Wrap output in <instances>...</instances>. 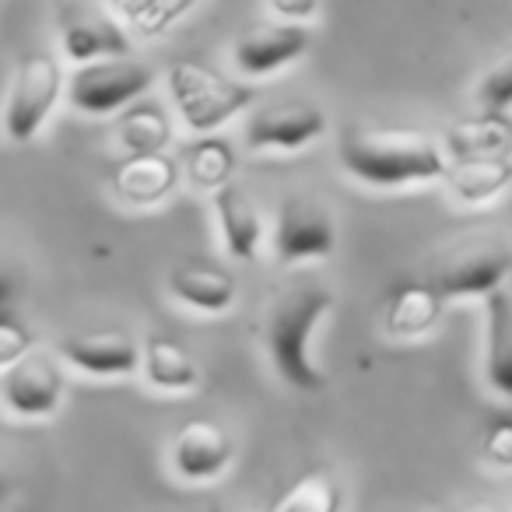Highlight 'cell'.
I'll use <instances>...</instances> for the list:
<instances>
[{"label": "cell", "instance_id": "e0dca14e", "mask_svg": "<svg viewBox=\"0 0 512 512\" xmlns=\"http://www.w3.org/2000/svg\"><path fill=\"white\" fill-rule=\"evenodd\" d=\"M446 299L428 281H404L390 292L383 306V334L390 341H421L439 327Z\"/></svg>", "mask_w": 512, "mask_h": 512}, {"label": "cell", "instance_id": "7c38bea8", "mask_svg": "<svg viewBox=\"0 0 512 512\" xmlns=\"http://www.w3.org/2000/svg\"><path fill=\"white\" fill-rule=\"evenodd\" d=\"M57 358L67 369L95 379H127L141 372V341L127 330H88L57 344Z\"/></svg>", "mask_w": 512, "mask_h": 512}, {"label": "cell", "instance_id": "2e32d148", "mask_svg": "<svg viewBox=\"0 0 512 512\" xmlns=\"http://www.w3.org/2000/svg\"><path fill=\"white\" fill-rule=\"evenodd\" d=\"M165 288L179 306L200 316H225L239 302V281L225 267L197 264V260L172 267Z\"/></svg>", "mask_w": 512, "mask_h": 512}, {"label": "cell", "instance_id": "7a4b0ae2", "mask_svg": "<svg viewBox=\"0 0 512 512\" xmlns=\"http://www.w3.org/2000/svg\"><path fill=\"white\" fill-rule=\"evenodd\" d=\"M330 306H334L330 288L316 281H299V285L281 288L260 320V344L267 351V362L281 383L299 393H316L327 386L323 369L313 362V334L330 313Z\"/></svg>", "mask_w": 512, "mask_h": 512}, {"label": "cell", "instance_id": "8992f818", "mask_svg": "<svg viewBox=\"0 0 512 512\" xmlns=\"http://www.w3.org/2000/svg\"><path fill=\"white\" fill-rule=\"evenodd\" d=\"M151 85H155V71L141 60H130L127 53V57L78 64L67 74L64 95L74 113L102 120V116H116L127 106H134L137 99H144Z\"/></svg>", "mask_w": 512, "mask_h": 512}, {"label": "cell", "instance_id": "83f0119b", "mask_svg": "<svg viewBox=\"0 0 512 512\" xmlns=\"http://www.w3.org/2000/svg\"><path fill=\"white\" fill-rule=\"evenodd\" d=\"M190 4H197V0H148V8H144V15L137 18V25L148 29V36H158V29H165L172 18L183 15Z\"/></svg>", "mask_w": 512, "mask_h": 512}, {"label": "cell", "instance_id": "9c48e42d", "mask_svg": "<svg viewBox=\"0 0 512 512\" xmlns=\"http://www.w3.org/2000/svg\"><path fill=\"white\" fill-rule=\"evenodd\" d=\"M60 358L46 351H29L22 362L0 372V404L22 421H46L60 411L67 379Z\"/></svg>", "mask_w": 512, "mask_h": 512}, {"label": "cell", "instance_id": "5b68a950", "mask_svg": "<svg viewBox=\"0 0 512 512\" xmlns=\"http://www.w3.org/2000/svg\"><path fill=\"white\" fill-rule=\"evenodd\" d=\"M67 74L57 53L36 50L18 64L15 78H11L8 99H4V137L11 144H29L32 137H39V130L46 127V120L53 116V109L64 99Z\"/></svg>", "mask_w": 512, "mask_h": 512}, {"label": "cell", "instance_id": "44dd1931", "mask_svg": "<svg viewBox=\"0 0 512 512\" xmlns=\"http://www.w3.org/2000/svg\"><path fill=\"white\" fill-rule=\"evenodd\" d=\"M141 376L158 393H190L204 383L197 358L169 337H144L141 341Z\"/></svg>", "mask_w": 512, "mask_h": 512}, {"label": "cell", "instance_id": "6da1fadb", "mask_svg": "<svg viewBox=\"0 0 512 512\" xmlns=\"http://www.w3.org/2000/svg\"><path fill=\"white\" fill-rule=\"evenodd\" d=\"M337 162L369 190H411L439 183L446 172L439 137L414 127L351 123L337 134Z\"/></svg>", "mask_w": 512, "mask_h": 512}, {"label": "cell", "instance_id": "277c9868", "mask_svg": "<svg viewBox=\"0 0 512 512\" xmlns=\"http://www.w3.org/2000/svg\"><path fill=\"white\" fill-rule=\"evenodd\" d=\"M165 88L179 120L190 134H214L256 102V92L242 81L225 78L200 60H176L165 71Z\"/></svg>", "mask_w": 512, "mask_h": 512}, {"label": "cell", "instance_id": "484cf974", "mask_svg": "<svg viewBox=\"0 0 512 512\" xmlns=\"http://www.w3.org/2000/svg\"><path fill=\"white\" fill-rule=\"evenodd\" d=\"M29 351H36V337H32L29 323L18 313H0V372L22 362Z\"/></svg>", "mask_w": 512, "mask_h": 512}, {"label": "cell", "instance_id": "8fae6325", "mask_svg": "<svg viewBox=\"0 0 512 512\" xmlns=\"http://www.w3.org/2000/svg\"><path fill=\"white\" fill-rule=\"evenodd\" d=\"M57 29H60V53L74 67L106 57H127L130 53V39L123 32V25L116 18H109L106 11L88 8V4H74V0L60 4Z\"/></svg>", "mask_w": 512, "mask_h": 512}, {"label": "cell", "instance_id": "f546056e", "mask_svg": "<svg viewBox=\"0 0 512 512\" xmlns=\"http://www.w3.org/2000/svg\"><path fill=\"white\" fill-rule=\"evenodd\" d=\"M18 299H22V285L15 274L0 271V313H15Z\"/></svg>", "mask_w": 512, "mask_h": 512}, {"label": "cell", "instance_id": "ac0fdd59", "mask_svg": "<svg viewBox=\"0 0 512 512\" xmlns=\"http://www.w3.org/2000/svg\"><path fill=\"white\" fill-rule=\"evenodd\" d=\"M481 376L495 397L512 404V292L498 288L484 299V351Z\"/></svg>", "mask_w": 512, "mask_h": 512}, {"label": "cell", "instance_id": "4316f807", "mask_svg": "<svg viewBox=\"0 0 512 512\" xmlns=\"http://www.w3.org/2000/svg\"><path fill=\"white\" fill-rule=\"evenodd\" d=\"M481 460L495 470H512V414H502L484 428Z\"/></svg>", "mask_w": 512, "mask_h": 512}, {"label": "cell", "instance_id": "7402d4cb", "mask_svg": "<svg viewBox=\"0 0 512 512\" xmlns=\"http://www.w3.org/2000/svg\"><path fill=\"white\" fill-rule=\"evenodd\" d=\"M235 165H239L235 148L218 134L193 137V141L183 148V158H179V172L186 176V183L197 186V190H204V193H214L225 183H232Z\"/></svg>", "mask_w": 512, "mask_h": 512}, {"label": "cell", "instance_id": "4fadbf2b", "mask_svg": "<svg viewBox=\"0 0 512 512\" xmlns=\"http://www.w3.org/2000/svg\"><path fill=\"white\" fill-rule=\"evenodd\" d=\"M313 32L306 25L292 22H274V25H256V29L242 32L232 46V64L242 78H274L295 60L306 57Z\"/></svg>", "mask_w": 512, "mask_h": 512}, {"label": "cell", "instance_id": "9a60e30c", "mask_svg": "<svg viewBox=\"0 0 512 512\" xmlns=\"http://www.w3.org/2000/svg\"><path fill=\"white\" fill-rule=\"evenodd\" d=\"M179 162L165 151H151V155H127L113 169V186L116 200L127 207H155L162 200H169L179 186Z\"/></svg>", "mask_w": 512, "mask_h": 512}, {"label": "cell", "instance_id": "52a82bcc", "mask_svg": "<svg viewBox=\"0 0 512 512\" xmlns=\"http://www.w3.org/2000/svg\"><path fill=\"white\" fill-rule=\"evenodd\" d=\"M274 260L281 267H299L309 260H327L337 246V221L316 193L281 197L271 228Z\"/></svg>", "mask_w": 512, "mask_h": 512}, {"label": "cell", "instance_id": "4dcf8cb0", "mask_svg": "<svg viewBox=\"0 0 512 512\" xmlns=\"http://www.w3.org/2000/svg\"><path fill=\"white\" fill-rule=\"evenodd\" d=\"M453 512H505V509L495 502H470V505H460V509H453Z\"/></svg>", "mask_w": 512, "mask_h": 512}, {"label": "cell", "instance_id": "d6986e66", "mask_svg": "<svg viewBox=\"0 0 512 512\" xmlns=\"http://www.w3.org/2000/svg\"><path fill=\"white\" fill-rule=\"evenodd\" d=\"M442 190L460 207H481L512 190V158H449Z\"/></svg>", "mask_w": 512, "mask_h": 512}, {"label": "cell", "instance_id": "cb8c5ba5", "mask_svg": "<svg viewBox=\"0 0 512 512\" xmlns=\"http://www.w3.org/2000/svg\"><path fill=\"white\" fill-rule=\"evenodd\" d=\"M176 137L172 116L165 113L158 102H141L123 109L120 123H116V144L127 155H151V151H165Z\"/></svg>", "mask_w": 512, "mask_h": 512}, {"label": "cell", "instance_id": "f1b7e54d", "mask_svg": "<svg viewBox=\"0 0 512 512\" xmlns=\"http://www.w3.org/2000/svg\"><path fill=\"white\" fill-rule=\"evenodd\" d=\"M267 8L274 11L278 22L309 25L316 15H320V0H267Z\"/></svg>", "mask_w": 512, "mask_h": 512}, {"label": "cell", "instance_id": "3957f363", "mask_svg": "<svg viewBox=\"0 0 512 512\" xmlns=\"http://www.w3.org/2000/svg\"><path fill=\"white\" fill-rule=\"evenodd\" d=\"M512 274V242L495 232L463 235L439 249L428 267V285L446 302L456 299H488L505 288Z\"/></svg>", "mask_w": 512, "mask_h": 512}, {"label": "cell", "instance_id": "603a6c76", "mask_svg": "<svg viewBox=\"0 0 512 512\" xmlns=\"http://www.w3.org/2000/svg\"><path fill=\"white\" fill-rule=\"evenodd\" d=\"M264 512H344V484L330 467H309L281 488Z\"/></svg>", "mask_w": 512, "mask_h": 512}, {"label": "cell", "instance_id": "5bb4252c", "mask_svg": "<svg viewBox=\"0 0 512 512\" xmlns=\"http://www.w3.org/2000/svg\"><path fill=\"white\" fill-rule=\"evenodd\" d=\"M211 207H214V221H218V235L221 246L232 260L239 264H253L264 246V214L256 207L253 193L242 183H225L221 190L211 193Z\"/></svg>", "mask_w": 512, "mask_h": 512}, {"label": "cell", "instance_id": "d4e9b609", "mask_svg": "<svg viewBox=\"0 0 512 512\" xmlns=\"http://www.w3.org/2000/svg\"><path fill=\"white\" fill-rule=\"evenodd\" d=\"M474 102L481 113H512V46L477 78Z\"/></svg>", "mask_w": 512, "mask_h": 512}, {"label": "cell", "instance_id": "ffe728a7", "mask_svg": "<svg viewBox=\"0 0 512 512\" xmlns=\"http://www.w3.org/2000/svg\"><path fill=\"white\" fill-rule=\"evenodd\" d=\"M442 155L449 158H512V116L477 113L456 120L439 137Z\"/></svg>", "mask_w": 512, "mask_h": 512}, {"label": "cell", "instance_id": "ba28073f", "mask_svg": "<svg viewBox=\"0 0 512 512\" xmlns=\"http://www.w3.org/2000/svg\"><path fill=\"white\" fill-rule=\"evenodd\" d=\"M330 130L327 109L313 102H271L249 113L242 127V141L249 151H274V155H299L313 148Z\"/></svg>", "mask_w": 512, "mask_h": 512}, {"label": "cell", "instance_id": "1f68e13d", "mask_svg": "<svg viewBox=\"0 0 512 512\" xmlns=\"http://www.w3.org/2000/svg\"><path fill=\"white\" fill-rule=\"evenodd\" d=\"M8 498H11V477H8V474H0V509L8 505Z\"/></svg>", "mask_w": 512, "mask_h": 512}, {"label": "cell", "instance_id": "30bf717a", "mask_svg": "<svg viewBox=\"0 0 512 512\" xmlns=\"http://www.w3.org/2000/svg\"><path fill=\"white\" fill-rule=\"evenodd\" d=\"M235 439L225 425L211 418H193L172 435L169 470L183 484H211L232 467Z\"/></svg>", "mask_w": 512, "mask_h": 512}]
</instances>
